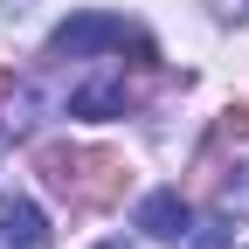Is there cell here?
Returning a JSON list of instances; mask_svg holds the SVG:
<instances>
[{"label":"cell","mask_w":249,"mask_h":249,"mask_svg":"<svg viewBox=\"0 0 249 249\" xmlns=\"http://www.w3.org/2000/svg\"><path fill=\"white\" fill-rule=\"evenodd\" d=\"M35 173L70 208H111V201H124V187H132L124 160L104 152V145H35Z\"/></svg>","instance_id":"6da1fadb"},{"label":"cell","mask_w":249,"mask_h":249,"mask_svg":"<svg viewBox=\"0 0 249 249\" xmlns=\"http://www.w3.org/2000/svg\"><path fill=\"white\" fill-rule=\"evenodd\" d=\"M104 49H118V55L132 49L139 70H152V62H160V49H152L124 14H70V21L49 35V55H70V62H76V55H104Z\"/></svg>","instance_id":"7a4b0ae2"},{"label":"cell","mask_w":249,"mask_h":249,"mask_svg":"<svg viewBox=\"0 0 249 249\" xmlns=\"http://www.w3.org/2000/svg\"><path fill=\"white\" fill-rule=\"evenodd\" d=\"M0 249H49V214L28 194H0Z\"/></svg>","instance_id":"3957f363"},{"label":"cell","mask_w":249,"mask_h":249,"mask_svg":"<svg viewBox=\"0 0 249 249\" xmlns=\"http://www.w3.org/2000/svg\"><path fill=\"white\" fill-rule=\"evenodd\" d=\"M139 229H145L152 242H180L187 229H194V208H187L180 187H160V194H145V201H139Z\"/></svg>","instance_id":"277c9868"},{"label":"cell","mask_w":249,"mask_h":249,"mask_svg":"<svg viewBox=\"0 0 249 249\" xmlns=\"http://www.w3.org/2000/svg\"><path fill=\"white\" fill-rule=\"evenodd\" d=\"M124 104H132L124 70H104V76H90L83 90H70V118H124Z\"/></svg>","instance_id":"5b68a950"},{"label":"cell","mask_w":249,"mask_h":249,"mask_svg":"<svg viewBox=\"0 0 249 249\" xmlns=\"http://www.w3.org/2000/svg\"><path fill=\"white\" fill-rule=\"evenodd\" d=\"M222 242H229V229H222V222H201V235H180L173 249H222Z\"/></svg>","instance_id":"8992f818"},{"label":"cell","mask_w":249,"mask_h":249,"mask_svg":"<svg viewBox=\"0 0 249 249\" xmlns=\"http://www.w3.org/2000/svg\"><path fill=\"white\" fill-rule=\"evenodd\" d=\"M222 132H229V139H249V104H229V118H222Z\"/></svg>","instance_id":"52a82bcc"},{"label":"cell","mask_w":249,"mask_h":249,"mask_svg":"<svg viewBox=\"0 0 249 249\" xmlns=\"http://www.w3.org/2000/svg\"><path fill=\"white\" fill-rule=\"evenodd\" d=\"M0 97H14V70H0Z\"/></svg>","instance_id":"ba28073f"},{"label":"cell","mask_w":249,"mask_h":249,"mask_svg":"<svg viewBox=\"0 0 249 249\" xmlns=\"http://www.w3.org/2000/svg\"><path fill=\"white\" fill-rule=\"evenodd\" d=\"M97 249H132V242H97Z\"/></svg>","instance_id":"9c48e42d"}]
</instances>
